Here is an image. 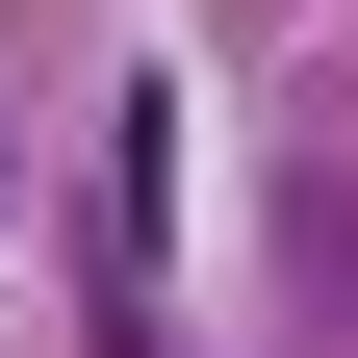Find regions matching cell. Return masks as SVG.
I'll use <instances>...</instances> for the list:
<instances>
[{
    "mask_svg": "<svg viewBox=\"0 0 358 358\" xmlns=\"http://www.w3.org/2000/svg\"><path fill=\"white\" fill-rule=\"evenodd\" d=\"M179 77H128L103 154H77V358H179Z\"/></svg>",
    "mask_w": 358,
    "mask_h": 358,
    "instance_id": "cell-1",
    "label": "cell"
},
{
    "mask_svg": "<svg viewBox=\"0 0 358 358\" xmlns=\"http://www.w3.org/2000/svg\"><path fill=\"white\" fill-rule=\"evenodd\" d=\"M282 358H358V128H282Z\"/></svg>",
    "mask_w": 358,
    "mask_h": 358,
    "instance_id": "cell-2",
    "label": "cell"
},
{
    "mask_svg": "<svg viewBox=\"0 0 358 358\" xmlns=\"http://www.w3.org/2000/svg\"><path fill=\"white\" fill-rule=\"evenodd\" d=\"M0 205H26V103H0Z\"/></svg>",
    "mask_w": 358,
    "mask_h": 358,
    "instance_id": "cell-3",
    "label": "cell"
},
{
    "mask_svg": "<svg viewBox=\"0 0 358 358\" xmlns=\"http://www.w3.org/2000/svg\"><path fill=\"white\" fill-rule=\"evenodd\" d=\"M256 26H307V0H256Z\"/></svg>",
    "mask_w": 358,
    "mask_h": 358,
    "instance_id": "cell-4",
    "label": "cell"
}]
</instances>
